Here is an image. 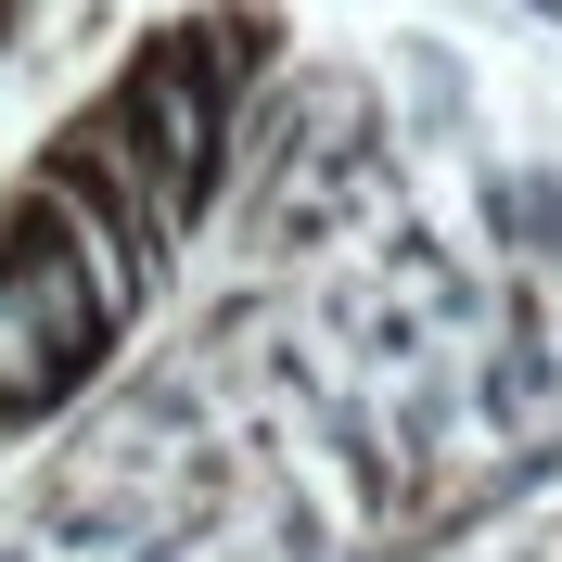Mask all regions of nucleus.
<instances>
[{"instance_id":"nucleus-1","label":"nucleus","mask_w":562,"mask_h":562,"mask_svg":"<svg viewBox=\"0 0 562 562\" xmlns=\"http://www.w3.org/2000/svg\"><path fill=\"white\" fill-rule=\"evenodd\" d=\"M90 358V294H77L65 256H0V384L52 396Z\"/></svg>"}]
</instances>
